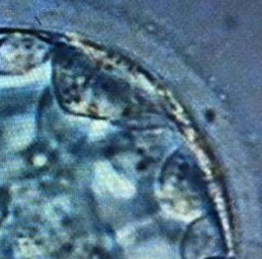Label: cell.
I'll list each match as a JSON object with an SVG mask.
<instances>
[{
	"instance_id": "1",
	"label": "cell",
	"mask_w": 262,
	"mask_h": 259,
	"mask_svg": "<svg viewBox=\"0 0 262 259\" xmlns=\"http://www.w3.org/2000/svg\"><path fill=\"white\" fill-rule=\"evenodd\" d=\"M212 259H214V258H212Z\"/></svg>"
}]
</instances>
